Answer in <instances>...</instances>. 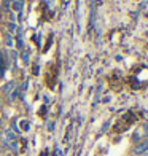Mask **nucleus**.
I'll list each match as a JSON object with an SVG mask.
<instances>
[{
  "instance_id": "obj_2",
  "label": "nucleus",
  "mask_w": 148,
  "mask_h": 156,
  "mask_svg": "<svg viewBox=\"0 0 148 156\" xmlns=\"http://www.w3.org/2000/svg\"><path fill=\"white\" fill-rule=\"evenodd\" d=\"M13 3V10H15L18 15L21 16V13H23V6H24V0H10Z\"/></svg>"
},
{
  "instance_id": "obj_6",
  "label": "nucleus",
  "mask_w": 148,
  "mask_h": 156,
  "mask_svg": "<svg viewBox=\"0 0 148 156\" xmlns=\"http://www.w3.org/2000/svg\"><path fill=\"white\" fill-rule=\"evenodd\" d=\"M5 40H6V43H8V45L11 46V43H13V41H11V37H10V35H8V34H6V35H5Z\"/></svg>"
},
{
  "instance_id": "obj_4",
  "label": "nucleus",
  "mask_w": 148,
  "mask_h": 156,
  "mask_svg": "<svg viewBox=\"0 0 148 156\" xmlns=\"http://www.w3.org/2000/svg\"><path fill=\"white\" fill-rule=\"evenodd\" d=\"M15 89H16V83L11 81V83H8V84H6V86L3 88V94H5V96H10Z\"/></svg>"
},
{
  "instance_id": "obj_1",
  "label": "nucleus",
  "mask_w": 148,
  "mask_h": 156,
  "mask_svg": "<svg viewBox=\"0 0 148 156\" xmlns=\"http://www.w3.org/2000/svg\"><path fill=\"white\" fill-rule=\"evenodd\" d=\"M11 140H16V134L11 129H6L5 134H3V145H8Z\"/></svg>"
},
{
  "instance_id": "obj_5",
  "label": "nucleus",
  "mask_w": 148,
  "mask_h": 156,
  "mask_svg": "<svg viewBox=\"0 0 148 156\" xmlns=\"http://www.w3.org/2000/svg\"><path fill=\"white\" fill-rule=\"evenodd\" d=\"M6 147H8L13 153H18V151H19V144H18V140H11Z\"/></svg>"
},
{
  "instance_id": "obj_7",
  "label": "nucleus",
  "mask_w": 148,
  "mask_h": 156,
  "mask_svg": "<svg viewBox=\"0 0 148 156\" xmlns=\"http://www.w3.org/2000/svg\"><path fill=\"white\" fill-rule=\"evenodd\" d=\"M0 126H2V118H0Z\"/></svg>"
},
{
  "instance_id": "obj_3",
  "label": "nucleus",
  "mask_w": 148,
  "mask_h": 156,
  "mask_svg": "<svg viewBox=\"0 0 148 156\" xmlns=\"http://www.w3.org/2000/svg\"><path fill=\"white\" fill-rule=\"evenodd\" d=\"M145 151H148V142H142V144H139L136 148H134V153L136 154H142Z\"/></svg>"
}]
</instances>
